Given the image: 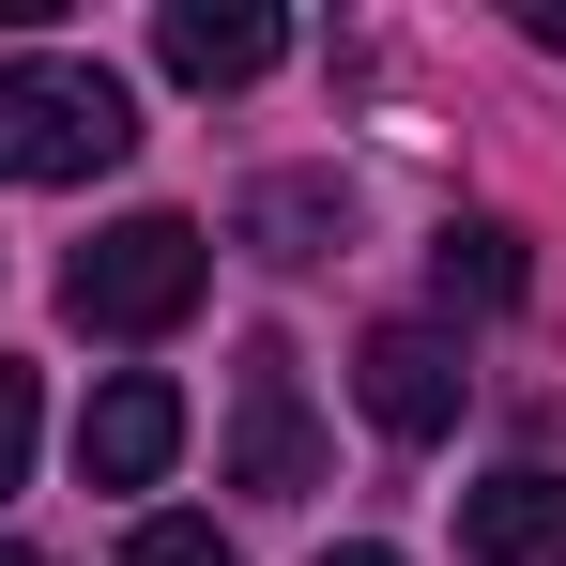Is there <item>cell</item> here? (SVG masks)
Listing matches in <instances>:
<instances>
[{
  "label": "cell",
  "mask_w": 566,
  "mask_h": 566,
  "mask_svg": "<svg viewBox=\"0 0 566 566\" xmlns=\"http://www.w3.org/2000/svg\"><path fill=\"white\" fill-rule=\"evenodd\" d=\"M138 154V93L107 62H0V185H93Z\"/></svg>",
  "instance_id": "6da1fadb"
},
{
  "label": "cell",
  "mask_w": 566,
  "mask_h": 566,
  "mask_svg": "<svg viewBox=\"0 0 566 566\" xmlns=\"http://www.w3.org/2000/svg\"><path fill=\"white\" fill-rule=\"evenodd\" d=\"M199 291H214V230H199V214H123V230H93V245L62 261V306H77L93 337H169Z\"/></svg>",
  "instance_id": "7a4b0ae2"
},
{
  "label": "cell",
  "mask_w": 566,
  "mask_h": 566,
  "mask_svg": "<svg viewBox=\"0 0 566 566\" xmlns=\"http://www.w3.org/2000/svg\"><path fill=\"white\" fill-rule=\"evenodd\" d=\"M230 490L245 505H306L322 490V413H306V353L291 337L230 353Z\"/></svg>",
  "instance_id": "3957f363"
},
{
  "label": "cell",
  "mask_w": 566,
  "mask_h": 566,
  "mask_svg": "<svg viewBox=\"0 0 566 566\" xmlns=\"http://www.w3.org/2000/svg\"><path fill=\"white\" fill-rule=\"evenodd\" d=\"M353 398H368L382 444H444L460 429V337H429V322H368V353H353Z\"/></svg>",
  "instance_id": "277c9868"
},
{
  "label": "cell",
  "mask_w": 566,
  "mask_h": 566,
  "mask_svg": "<svg viewBox=\"0 0 566 566\" xmlns=\"http://www.w3.org/2000/svg\"><path fill=\"white\" fill-rule=\"evenodd\" d=\"M154 62H169L185 93H245V77L291 62V15H261V0H169V15H154Z\"/></svg>",
  "instance_id": "5b68a950"
},
{
  "label": "cell",
  "mask_w": 566,
  "mask_h": 566,
  "mask_svg": "<svg viewBox=\"0 0 566 566\" xmlns=\"http://www.w3.org/2000/svg\"><path fill=\"white\" fill-rule=\"evenodd\" d=\"M169 460H185V398L154 368H123L93 413H77V474H93V490H154Z\"/></svg>",
  "instance_id": "8992f818"
},
{
  "label": "cell",
  "mask_w": 566,
  "mask_h": 566,
  "mask_svg": "<svg viewBox=\"0 0 566 566\" xmlns=\"http://www.w3.org/2000/svg\"><path fill=\"white\" fill-rule=\"evenodd\" d=\"M460 552L474 566H566V474L552 460H505L490 490H460Z\"/></svg>",
  "instance_id": "52a82bcc"
},
{
  "label": "cell",
  "mask_w": 566,
  "mask_h": 566,
  "mask_svg": "<svg viewBox=\"0 0 566 566\" xmlns=\"http://www.w3.org/2000/svg\"><path fill=\"white\" fill-rule=\"evenodd\" d=\"M230 230H245L276 276H306V261H337V245H353V199L322 185V169H276V185H245V199H230Z\"/></svg>",
  "instance_id": "ba28073f"
},
{
  "label": "cell",
  "mask_w": 566,
  "mask_h": 566,
  "mask_svg": "<svg viewBox=\"0 0 566 566\" xmlns=\"http://www.w3.org/2000/svg\"><path fill=\"white\" fill-rule=\"evenodd\" d=\"M429 276H444V306H521L536 261H521V230H505V214H460V230L429 245Z\"/></svg>",
  "instance_id": "9c48e42d"
},
{
  "label": "cell",
  "mask_w": 566,
  "mask_h": 566,
  "mask_svg": "<svg viewBox=\"0 0 566 566\" xmlns=\"http://www.w3.org/2000/svg\"><path fill=\"white\" fill-rule=\"evenodd\" d=\"M123 566H230V536H214V521H138Z\"/></svg>",
  "instance_id": "30bf717a"
},
{
  "label": "cell",
  "mask_w": 566,
  "mask_h": 566,
  "mask_svg": "<svg viewBox=\"0 0 566 566\" xmlns=\"http://www.w3.org/2000/svg\"><path fill=\"white\" fill-rule=\"evenodd\" d=\"M15 474H31V368L0 353V490H15Z\"/></svg>",
  "instance_id": "8fae6325"
},
{
  "label": "cell",
  "mask_w": 566,
  "mask_h": 566,
  "mask_svg": "<svg viewBox=\"0 0 566 566\" xmlns=\"http://www.w3.org/2000/svg\"><path fill=\"white\" fill-rule=\"evenodd\" d=\"M521 31H536V46H552V62H566V0H536V15H521Z\"/></svg>",
  "instance_id": "7c38bea8"
},
{
  "label": "cell",
  "mask_w": 566,
  "mask_h": 566,
  "mask_svg": "<svg viewBox=\"0 0 566 566\" xmlns=\"http://www.w3.org/2000/svg\"><path fill=\"white\" fill-rule=\"evenodd\" d=\"M322 566H398V552H382V536H353V552H322Z\"/></svg>",
  "instance_id": "4fadbf2b"
},
{
  "label": "cell",
  "mask_w": 566,
  "mask_h": 566,
  "mask_svg": "<svg viewBox=\"0 0 566 566\" xmlns=\"http://www.w3.org/2000/svg\"><path fill=\"white\" fill-rule=\"evenodd\" d=\"M0 566H46V552H0Z\"/></svg>",
  "instance_id": "5bb4252c"
}]
</instances>
